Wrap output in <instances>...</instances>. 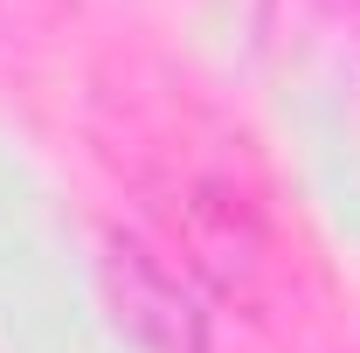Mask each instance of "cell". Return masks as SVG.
Wrapping results in <instances>:
<instances>
[{
	"label": "cell",
	"mask_w": 360,
	"mask_h": 353,
	"mask_svg": "<svg viewBox=\"0 0 360 353\" xmlns=\"http://www.w3.org/2000/svg\"><path fill=\"white\" fill-rule=\"evenodd\" d=\"M111 305L118 326L132 333L139 347L153 353H201V319L187 305L174 270H160L146 250H118L111 257Z\"/></svg>",
	"instance_id": "obj_1"
}]
</instances>
